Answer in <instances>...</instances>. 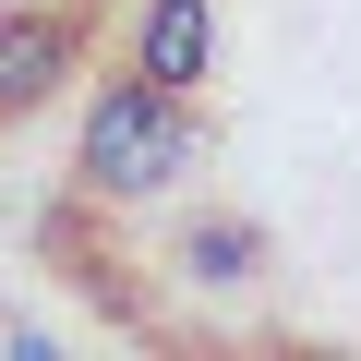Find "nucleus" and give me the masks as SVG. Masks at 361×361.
<instances>
[{
  "instance_id": "nucleus-3",
  "label": "nucleus",
  "mask_w": 361,
  "mask_h": 361,
  "mask_svg": "<svg viewBox=\"0 0 361 361\" xmlns=\"http://www.w3.org/2000/svg\"><path fill=\"white\" fill-rule=\"evenodd\" d=\"M73 49H85V25H73V13H0V109L61 97Z\"/></svg>"
},
{
  "instance_id": "nucleus-4",
  "label": "nucleus",
  "mask_w": 361,
  "mask_h": 361,
  "mask_svg": "<svg viewBox=\"0 0 361 361\" xmlns=\"http://www.w3.org/2000/svg\"><path fill=\"white\" fill-rule=\"evenodd\" d=\"M253 253H265L253 217H205L193 241H180V265H193V277H253Z\"/></svg>"
},
{
  "instance_id": "nucleus-1",
  "label": "nucleus",
  "mask_w": 361,
  "mask_h": 361,
  "mask_svg": "<svg viewBox=\"0 0 361 361\" xmlns=\"http://www.w3.org/2000/svg\"><path fill=\"white\" fill-rule=\"evenodd\" d=\"M193 169V97H169V85H109L97 109H85V145H73V180L97 205H145V193H169V180Z\"/></svg>"
},
{
  "instance_id": "nucleus-2",
  "label": "nucleus",
  "mask_w": 361,
  "mask_h": 361,
  "mask_svg": "<svg viewBox=\"0 0 361 361\" xmlns=\"http://www.w3.org/2000/svg\"><path fill=\"white\" fill-rule=\"evenodd\" d=\"M133 73L169 85V97L217 85V0H145L133 13Z\"/></svg>"
}]
</instances>
